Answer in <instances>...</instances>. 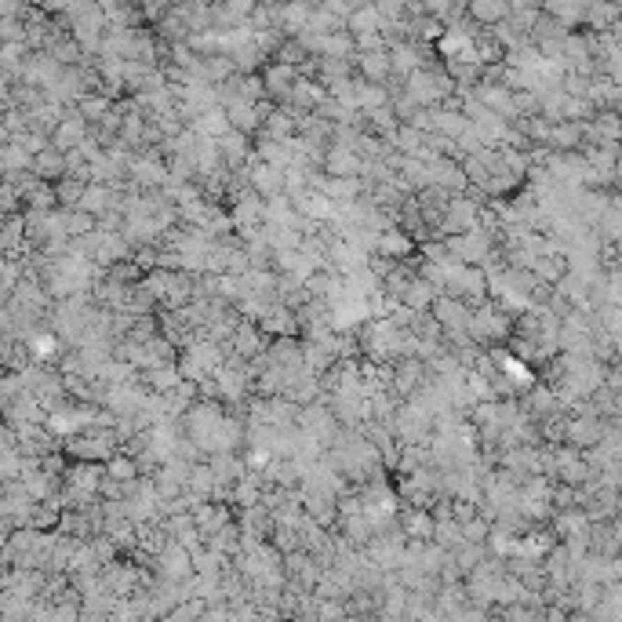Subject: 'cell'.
<instances>
[{"label": "cell", "instance_id": "1", "mask_svg": "<svg viewBox=\"0 0 622 622\" xmlns=\"http://www.w3.org/2000/svg\"><path fill=\"white\" fill-rule=\"evenodd\" d=\"M328 167L335 175H349V172H357V160L346 157V153H335V160H328Z\"/></svg>", "mask_w": 622, "mask_h": 622}]
</instances>
